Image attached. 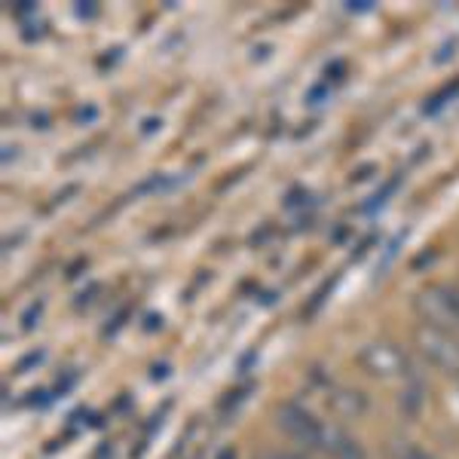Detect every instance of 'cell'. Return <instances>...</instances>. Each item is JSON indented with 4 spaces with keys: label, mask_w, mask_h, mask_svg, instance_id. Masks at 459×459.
Returning a JSON list of instances; mask_svg holds the SVG:
<instances>
[{
    "label": "cell",
    "mask_w": 459,
    "mask_h": 459,
    "mask_svg": "<svg viewBox=\"0 0 459 459\" xmlns=\"http://www.w3.org/2000/svg\"><path fill=\"white\" fill-rule=\"evenodd\" d=\"M413 346L423 355L432 368L441 374L459 377V337H454L450 328H438V325L420 322L413 328Z\"/></svg>",
    "instance_id": "6da1fadb"
},
{
    "label": "cell",
    "mask_w": 459,
    "mask_h": 459,
    "mask_svg": "<svg viewBox=\"0 0 459 459\" xmlns=\"http://www.w3.org/2000/svg\"><path fill=\"white\" fill-rule=\"evenodd\" d=\"M413 309L420 318L429 325H438V328H456L459 325V288L454 285H426L413 298Z\"/></svg>",
    "instance_id": "7a4b0ae2"
},
{
    "label": "cell",
    "mask_w": 459,
    "mask_h": 459,
    "mask_svg": "<svg viewBox=\"0 0 459 459\" xmlns=\"http://www.w3.org/2000/svg\"><path fill=\"white\" fill-rule=\"evenodd\" d=\"M359 365L377 380H395V377L407 374V355L392 340H371L359 350Z\"/></svg>",
    "instance_id": "3957f363"
},
{
    "label": "cell",
    "mask_w": 459,
    "mask_h": 459,
    "mask_svg": "<svg viewBox=\"0 0 459 459\" xmlns=\"http://www.w3.org/2000/svg\"><path fill=\"white\" fill-rule=\"evenodd\" d=\"M276 423L288 438L307 444V447H313L318 432H322V420H316L307 407H300L294 402H285V404L276 407Z\"/></svg>",
    "instance_id": "277c9868"
},
{
    "label": "cell",
    "mask_w": 459,
    "mask_h": 459,
    "mask_svg": "<svg viewBox=\"0 0 459 459\" xmlns=\"http://www.w3.org/2000/svg\"><path fill=\"white\" fill-rule=\"evenodd\" d=\"M313 450H318L325 459H365V447L350 432L328 423H322V432H318Z\"/></svg>",
    "instance_id": "5b68a950"
},
{
    "label": "cell",
    "mask_w": 459,
    "mask_h": 459,
    "mask_svg": "<svg viewBox=\"0 0 459 459\" xmlns=\"http://www.w3.org/2000/svg\"><path fill=\"white\" fill-rule=\"evenodd\" d=\"M328 407L343 420H359L368 411V395L352 386H337L328 392Z\"/></svg>",
    "instance_id": "8992f818"
},
{
    "label": "cell",
    "mask_w": 459,
    "mask_h": 459,
    "mask_svg": "<svg viewBox=\"0 0 459 459\" xmlns=\"http://www.w3.org/2000/svg\"><path fill=\"white\" fill-rule=\"evenodd\" d=\"M423 383L420 380H413L411 386H404V392H402V398H398V407H402V413L404 417H417L420 411H423Z\"/></svg>",
    "instance_id": "52a82bcc"
},
{
    "label": "cell",
    "mask_w": 459,
    "mask_h": 459,
    "mask_svg": "<svg viewBox=\"0 0 459 459\" xmlns=\"http://www.w3.org/2000/svg\"><path fill=\"white\" fill-rule=\"evenodd\" d=\"M398 459H435V456L426 454V450H420V447H404L402 454H398Z\"/></svg>",
    "instance_id": "ba28073f"
},
{
    "label": "cell",
    "mask_w": 459,
    "mask_h": 459,
    "mask_svg": "<svg viewBox=\"0 0 459 459\" xmlns=\"http://www.w3.org/2000/svg\"><path fill=\"white\" fill-rule=\"evenodd\" d=\"M255 459H288V454H279V450H264V454L255 456Z\"/></svg>",
    "instance_id": "9c48e42d"
},
{
    "label": "cell",
    "mask_w": 459,
    "mask_h": 459,
    "mask_svg": "<svg viewBox=\"0 0 459 459\" xmlns=\"http://www.w3.org/2000/svg\"><path fill=\"white\" fill-rule=\"evenodd\" d=\"M288 459H313L309 454H288Z\"/></svg>",
    "instance_id": "30bf717a"
},
{
    "label": "cell",
    "mask_w": 459,
    "mask_h": 459,
    "mask_svg": "<svg viewBox=\"0 0 459 459\" xmlns=\"http://www.w3.org/2000/svg\"><path fill=\"white\" fill-rule=\"evenodd\" d=\"M218 459H236V454H233V450H224V454H221Z\"/></svg>",
    "instance_id": "8fae6325"
},
{
    "label": "cell",
    "mask_w": 459,
    "mask_h": 459,
    "mask_svg": "<svg viewBox=\"0 0 459 459\" xmlns=\"http://www.w3.org/2000/svg\"><path fill=\"white\" fill-rule=\"evenodd\" d=\"M456 328H459V325H456Z\"/></svg>",
    "instance_id": "7c38bea8"
}]
</instances>
